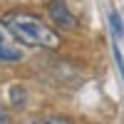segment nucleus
Segmentation results:
<instances>
[{
  "mask_svg": "<svg viewBox=\"0 0 124 124\" xmlns=\"http://www.w3.org/2000/svg\"><path fill=\"white\" fill-rule=\"evenodd\" d=\"M25 97H27V94H25L23 87H13V89H10V99H13L15 107H23V104H25Z\"/></svg>",
  "mask_w": 124,
  "mask_h": 124,
  "instance_id": "6",
  "label": "nucleus"
},
{
  "mask_svg": "<svg viewBox=\"0 0 124 124\" xmlns=\"http://www.w3.org/2000/svg\"><path fill=\"white\" fill-rule=\"evenodd\" d=\"M109 27H112L114 40H122V37H124V23H122V15L117 13V10H112V13H109Z\"/></svg>",
  "mask_w": 124,
  "mask_h": 124,
  "instance_id": "4",
  "label": "nucleus"
},
{
  "mask_svg": "<svg viewBox=\"0 0 124 124\" xmlns=\"http://www.w3.org/2000/svg\"><path fill=\"white\" fill-rule=\"evenodd\" d=\"M23 60V50L15 47V45H10L8 40L0 35V62L3 65H15V62Z\"/></svg>",
  "mask_w": 124,
  "mask_h": 124,
  "instance_id": "3",
  "label": "nucleus"
},
{
  "mask_svg": "<svg viewBox=\"0 0 124 124\" xmlns=\"http://www.w3.org/2000/svg\"><path fill=\"white\" fill-rule=\"evenodd\" d=\"M27 124H72L65 117H37V119H30Z\"/></svg>",
  "mask_w": 124,
  "mask_h": 124,
  "instance_id": "5",
  "label": "nucleus"
},
{
  "mask_svg": "<svg viewBox=\"0 0 124 124\" xmlns=\"http://www.w3.org/2000/svg\"><path fill=\"white\" fill-rule=\"evenodd\" d=\"M112 52H114V62H117L119 75H122V79H124V57H122V52H119V47H117V45H112Z\"/></svg>",
  "mask_w": 124,
  "mask_h": 124,
  "instance_id": "7",
  "label": "nucleus"
},
{
  "mask_svg": "<svg viewBox=\"0 0 124 124\" xmlns=\"http://www.w3.org/2000/svg\"><path fill=\"white\" fill-rule=\"evenodd\" d=\"M47 17L52 23V27H57V30H75L77 27V17L65 0H50L47 3Z\"/></svg>",
  "mask_w": 124,
  "mask_h": 124,
  "instance_id": "2",
  "label": "nucleus"
},
{
  "mask_svg": "<svg viewBox=\"0 0 124 124\" xmlns=\"http://www.w3.org/2000/svg\"><path fill=\"white\" fill-rule=\"evenodd\" d=\"M0 25H3L10 35H13L17 42H23L27 47H40V50H57L60 47V32L47 25L42 17H37L32 13H5L0 17Z\"/></svg>",
  "mask_w": 124,
  "mask_h": 124,
  "instance_id": "1",
  "label": "nucleus"
},
{
  "mask_svg": "<svg viewBox=\"0 0 124 124\" xmlns=\"http://www.w3.org/2000/svg\"><path fill=\"white\" fill-rule=\"evenodd\" d=\"M0 124H10V112L0 107Z\"/></svg>",
  "mask_w": 124,
  "mask_h": 124,
  "instance_id": "8",
  "label": "nucleus"
}]
</instances>
